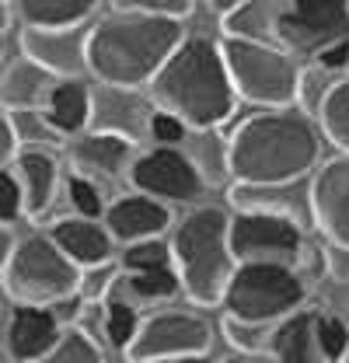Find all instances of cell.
Segmentation results:
<instances>
[{
    "mask_svg": "<svg viewBox=\"0 0 349 363\" xmlns=\"http://www.w3.org/2000/svg\"><path fill=\"white\" fill-rule=\"evenodd\" d=\"M101 220L112 230L116 241L136 245V241H147V238H161L165 227L172 224V210H168L165 199H154L147 192H130V196H119L105 210Z\"/></svg>",
    "mask_w": 349,
    "mask_h": 363,
    "instance_id": "16",
    "label": "cell"
},
{
    "mask_svg": "<svg viewBox=\"0 0 349 363\" xmlns=\"http://www.w3.org/2000/svg\"><path fill=\"white\" fill-rule=\"evenodd\" d=\"M346 4H349V0H346Z\"/></svg>",
    "mask_w": 349,
    "mask_h": 363,
    "instance_id": "43",
    "label": "cell"
},
{
    "mask_svg": "<svg viewBox=\"0 0 349 363\" xmlns=\"http://www.w3.org/2000/svg\"><path fill=\"white\" fill-rule=\"evenodd\" d=\"M28 28H74L94 14L98 0H7Z\"/></svg>",
    "mask_w": 349,
    "mask_h": 363,
    "instance_id": "24",
    "label": "cell"
},
{
    "mask_svg": "<svg viewBox=\"0 0 349 363\" xmlns=\"http://www.w3.org/2000/svg\"><path fill=\"white\" fill-rule=\"evenodd\" d=\"M318 126L339 154H349V77H339L336 88L328 91L318 112Z\"/></svg>",
    "mask_w": 349,
    "mask_h": 363,
    "instance_id": "25",
    "label": "cell"
},
{
    "mask_svg": "<svg viewBox=\"0 0 349 363\" xmlns=\"http://www.w3.org/2000/svg\"><path fill=\"white\" fill-rule=\"evenodd\" d=\"M165 266H174V248L165 245L161 238H147V241L126 245V252H123V269L126 272L165 269Z\"/></svg>",
    "mask_w": 349,
    "mask_h": 363,
    "instance_id": "31",
    "label": "cell"
},
{
    "mask_svg": "<svg viewBox=\"0 0 349 363\" xmlns=\"http://www.w3.org/2000/svg\"><path fill=\"white\" fill-rule=\"evenodd\" d=\"M11 168L18 172V182L25 189V203H28V217H43L45 210L52 206V196H56V185H60V164L56 157L43 150V147H25Z\"/></svg>",
    "mask_w": 349,
    "mask_h": 363,
    "instance_id": "20",
    "label": "cell"
},
{
    "mask_svg": "<svg viewBox=\"0 0 349 363\" xmlns=\"http://www.w3.org/2000/svg\"><path fill=\"white\" fill-rule=\"evenodd\" d=\"M150 98L157 101V108L185 119L189 130H214L231 119L238 88L231 81L223 45L206 35H185V43L150 81Z\"/></svg>",
    "mask_w": 349,
    "mask_h": 363,
    "instance_id": "3",
    "label": "cell"
},
{
    "mask_svg": "<svg viewBox=\"0 0 349 363\" xmlns=\"http://www.w3.org/2000/svg\"><path fill=\"white\" fill-rule=\"evenodd\" d=\"M307 297L304 279L287 262H238L227 283L223 311L241 321H283L301 311Z\"/></svg>",
    "mask_w": 349,
    "mask_h": 363,
    "instance_id": "7",
    "label": "cell"
},
{
    "mask_svg": "<svg viewBox=\"0 0 349 363\" xmlns=\"http://www.w3.org/2000/svg\"><path fill=\"white\" fill-rule=\"evenodd\" d=\"M223 332L231 339V346H238L241 353H262L272 346V332L276 321H241V318H223Z\"/></svg>",
    "mask_w": 349,
    "mask_h": 363,
    "instance_id": "30",
    "label": "cell"
},
{
    "mask_svg": "<svg viewBox=\"0 0 349 363\" xmlns=\"http://www.w3.org/2000/svg\"><path fill=\"white\" fill-rule=\"evenodd\" d=\"M130 185L136 192H147L165 203H196L206 189V179L189 154H182L178 147L154 143L150 150L136 154L130 168Z\"/></svg>",
    "mask_w": 349,
    "mask_h": 363,
    "instance_id": "10",
    "label": "cell"
},
{
    "mask_svg": "<svg viewBox=\"0 0 349 363\" xmlns=\"http://www.w3.org/2000/svg\"><path fill=\"white\" fill-rule=\"evenodd\" d=\"M220 45H223V60L238 88V98L262 108L297 105L304 67H297L290 49H283L279 43H252V39H231V35H223Z\"/></svg>",
    "mask_w": 349,
    "mask_h": 363,
    "instance_id": "6",
    "label": "cell"
},
{
    "mask_svg": "<svg viewBox=\"0 0 349 363\" xmlns=\"http://www.w3.org/2000/svg\"><path fill=\"white\" fill-rule=\"evenodd\" d=\"M172 248L185 297L206 308L220 304L238 269V255L231 248V217L220 206H196L178 224Z\"/></svg>",
    "mask_w": 349,
    "mask_h": 363,
    "instance_id": "4",
    "label": "cell"
},
{
    "mask_svg": "<svg viewBox=\"0 0 349 363\" xmlns=\"http://www.w3.org/2000/svg\"><path fill=\"white\" fill-rule=\"evenodd\" d=\"M52 241L81 266H105V262H112V255H116V238H112V230L105 227V220L98 224V220H91V217H67V220H56L52 224Z\"/></svg>",
    "mask_w": 349,
    "mask_h": 363,
    "instance_id": "18",
    "label": "cell"
},
{
    "mask_svg": "<svg viewBox=\"0 0 349 363\" xmlns=\"http://www.w3.org/2000/svg\"><path fill=\"white\" fill-rule=\"evenodd\" d=\"M321 126L301 108H265L238 123L223 143V168L245 185H290L321 157Z\"/></svg>",
    "mask_w": 349,
    "mask_h": 363,
    "instance_id": "1",
    "label": "cell"
},
{
    "mask_svg": "<svg viewBox=\"0 0 349 363\" xmlns=\"http://www.w3.org/2000/svg\"><path fill=\"white\" fill-rule=\"evenodd\" d=\"M307 210L332 245L349 248V154H336L314 168Z\"/></svg>",
    "mask_w": 349,
    "mask_h": 363,
    "instance_id": "12",
    "label": "cell"
},
{
    "mask_svg": "<svg viewBox=\"0 0 349 363\" xmlns=\"http://www.w3.org/2000/svg\"><path fill=\"white\" fill-rule=\"evenodd\" d=\"M318 339L328 363H343V357L349 353V325L336 315H321L318 318Z\"/></svg>",
    "mask_w": 349,
    "mask_h": 363,
    "instance_id": "34",
    "label": "cell"
},
{
    "mask_svg": "<svg viewBox=\"0 0 349 363\" xmlns=\"http://www.w3.org/2000/svg\"><path fill=\"white\" fill-rule=\"evenodd\" d=\"M314 63H321V67H325V70H332V74L346 70L349 67V35L346 39H339V43H328L318 56H314Z\"/></svg>",
    "mask_w": 349,
    "mask_h": 363,
    "instance_id": "38",
    "label": "cell"
},
{
    "mask_svg": "<svg viewBox=\"0 0 349 363\" xmlns=\"http://www.w3.org/2000/svg\"><path fill=\"white\" fill-rule=\"evenodd\" d=\"M210 342H214V328L203 315H196V311H161V315L147 318L140 325L136 339L126 346L123 357L130 363L199 357V353H210Z\"/></svg>",
    "mask_w": 349,
    "mask_h": 363,
    "instance_id": "8",
    "label": "cell"
},
{
    "mask_svg": "<svg viewBox=\"0 0 349 363\" xmlns=\"http://www.w3.org/2000/svg\"><path fill=\"white\" fill-rule=\"evenodd\" d=\"M67 192H70V203H74V210L81 213V217H91V220H98V217H105V199H101V189H98V182L87 179V175H70L67 182Z\"/></svg>",
    "mask_w": 349,
    "mask_h": 363,
    "instance_id": "33",
    "label": "cell"
},
{
    "mask_svg": "<svg viewBox=\"0 0 349 363\" xmlns=\"http://www.w3.org/2000/svg\"><path fill=\"white\" fill-rule=\"evenodd\" d=\"M116 11H140V14H157V18H185L192 11V0H112Z\"/></svg>",
    "mask_w": 349,
    "mask_h": 363,
    "instance_id": "36",
    "label": "cell"
},
{
    "mask_svg": "<svg viewBox=\"0 0 349 363\" xmlns=\"http://www.w3.org/2000/svg\"><path fill=\"white\" fill-rule=\"evenodd\" d=\"M206 4H210V7L217 11L220 18H223V14H231V11H238V7H241V4H248V0H206Z\"/></svg>",
    "mask_w": 349,
    "mask_h": 363,
    "instance_id": "39",
    "label": "cell"
},
{
    "mask_svg": "<svg viewBox=\"0 0 349 363\" xmlns=\"http://www.w3.org/2000/svg\"><path fill=\"white\" fill-rule=\"evenodd\" d=\"M56 81H60L56 74H49L28 56L4 63V81H0L4 108H43L49 91L56 88Z\"/></svg>",
    "mask_w": 349,
    "mask_h": 363,
    "instance_id": "22",
    "label": "cell"
},
{
    "mask_svg": "<svg viewBox=\"0 0 349 363\" xmlns=\"http://www.w3.org/2000/svg\"><path fill=\"white\" fill-rule=\"evenodd\" d=\"M349 35L346 0H290L279 18V45L301 56H318L328 43Z\"/></svg>",
    "mask_w": 349,
    "mask_h": 363,
    "instance_id": "11",
    "label": "cell"
},
{
    "mask_svg": "<svg viewBox=\"0 0 349 363\" xmlns=\"http://www.w3.org/2000/svg\"><path fill=\"white\" fill-rule=\"evenodd\" d=\"M290 0H248L238 11L223 14V35L231 39H252V43H279V18Z\"/></svg>",
    "mask_w": 349,
    "mask_h": 363,
    "instance_id": "23",
    "label": "cell"
},
{
    "mask_svg": "<svg viewBox=\"0 0 349 363\" xmlns=\"http://www.w3.org/2000/svg\"><path fill=\"white\" fill-rule=\"evenodd\" d=\"M336 81H339V77H336L332 70H325L321 63L304 67V70H301V88H297V108L318 119V112H321L328 91L336 88Z\"/></svg>",
    "mask_w": 349,
    "mask_h": 363,
    "instance_id": "29",
    "label": "cell"
},
{
    "mask_svg": "<svg viewBox=\"0 0 349 363\" xmlns=\"http://www.w3.org/2000/svg\"><path fill=\"white\" fill-rule=\"evenodd\" d=\"M269 353L276 357V363H328L318 339V315L294 311L283 321H276Z\"/></svg>",
    "mask_w": 349,
    "mask_h": 363,
    "instance_id": "21",
    "label": "cell"
},
{
    "mask_svg": "<svg viewBox=\"0 0 349 363\" xmlns=\"http://www.w3.org/2000/svg\"><path fill=\"white\" fill-rule=\"evenodd\" d=\"M49 126L60 136H81L94 116V91L77 77H60L43 105Z\"/></svg>",
    "mask_w": 349,
    "mask_h": 363,
    "instance_id": "19",
    "label": "cell"
},
{
    "mask_svg": "<svg viewBox=\"0 0 349 363\" xmlns=\"http://www.w3.org/2000/svg\"><path fill=\"white\" fill-rule=\"evenodd\" d=\"M220 363H262V360H259V353H241L238 350L234 357H227V360H220Z\"/></svg>",
    "mask_w": 349,
    "mask_h": 363,
    "instance_id": "40",
    "label": "cell"
},
{
    "mask_svg": "<svg viewBox=\"0 0 349 363\" xmlns=\"http://www.w3.org/2000/svg\"><path fill=\"white\" fill-rule=\"evenodd\" d=\"M21 217H28V203H25V189L18 182V172L11 164L0 168V220L4 227L18 224Z\"/></svg>",
    "mask_w": 349,
    "mask_h": 363,
    "instance_id": "32",
    "label": "cell"
},
{
    "mask_svg": "<svg viewBox=\"0 0 349 363\" xmlns=\"http://www.w3.org/2000/svg\"><path fill=\"white\" fill-rule=\"evenodd\" d=\"M231 248L238 262H294L304 248L301 224L287 213L238 210L231 217Z\"/></svg>",
    "mask_w": 349,
    "mask_h": 363,
    "instance_id": "9",
    "label": "cell"
},
{
    "mask_svg": "<svg viewBox=\"0 0 349 363\" xmlns=\"http://www.w3.org/2000/svg\"><path fill=\"white\" fill-rule=\"evenodd\" d=\"M185 43L178 18H157L140 11H109L91 25L87 39V74L98 84L143 88L157 77L178 45Z\"/></svg>",
    "mask_w": 349,
    "mask_h": 363,
    "instance_id": "2",
    "label": "cell"
},
{
    "mask_svg": "<svg viewBox=\"0 0 349 363\" xmlns=\"http://www.w3.org/2000/svg\"><path fill=\"white\" fill-rule=\"evenodd\" d=\"M81 266L52 241V234H28L11 248L4 227V294L18 304L56 308L81 290Z\"/></svg>",
    "mask_w": 349,
    "mask_h": 363,
    "instance_id": "5",
    "label": "cell"
},
{
    "mask_svg": "<svg viewBox=\"0 0 349 363\" xmlns=\"http://www.w3.org/2000/svg\"><path fill=\"white\" fill-rule=\"evenodd\" d=\"M4 4H7V0H4Z\"/></svg>",
    "mask_w": 349,
    "mask_h": 363,
    "instance_id": "42",
    "label": "cell"
},
{
    "mask_svg": "<svg viewBox=\"0 0 349 363\" xmlns=\"http://www.w3.org/2000/svg\"><path fill=\"white\" fill-rule=\"evenodd\" d=\"M101 304H105V339H109V346L126 353V346L136 339L143 321L136 315L133 301H126V297H105Z\"/></svg>",
    "mask_w": 349,
    "mask_h": 363,
    "instance_id": "27",
    "label": "cell"
},
{
    "mask_svg": "<svg viewBox=\"0 0 349 363\" xmlns=\"http://www.w3.org/2000/svg\"><path fill=\"white\" fill-rule=\"evenodd\" d=\"M185 133H189L185 119H178L168 108H157V112H154V119H150V140H154L157 147H178V143L185 140Z\"/></svg>",
    "mask_w": 349,
    "mask_h": 363,
    "instance_id": "37",
    "label": "cell"
},
{
    "mask_svg": "<svg viewBox=\"0 0 349 363\" xmlns=\"http://www.w3.org/2000/svg\"><path fill=\"white\" fill-rule=\"evenodd\" d=\"M91 25L74 28H21V56L35 60L56 77H81L87 70Z\"/></svg>",
    "mask_w": 349,
    "mask_h": 363,
    "instance_id": "13",
    "label": "cell"
},
{
    "mask_svg": "<svg viewBox=\"0 0 349 363\" xmlns=\"http://www.w3.org/2000/svg\"><path fill=\"white\" fill-rule=\"evenodd\" d=\"M133 140L119 133H101V130H87L74 140L70 147V161L77 168V175L87 179H119L130 175L133 168Z\"/></svg>",
    "mask_w": 349,
    "mask_h": 363,
    "instance_id": "17",
    "label": "cell"
},
{
    "mask_svg": "<svg viewBox=\"0 0 349 363\" xmlns=\"http://www.w3.org/2000/svg\"><path fill=\"white\" fill-rule=\"evenodd\" d=\"M157 101L143 98L140 88H116V84H98L94 91V116H91V130L101 133H119L140 143L143 136H150V119Z\"/></svg>",
    "mask_w": 349,
    "mask_h": 363,
    "instance_id": "14",
    "label": "cell"
},
{
    "mask_svg": "<svg viewBox=\"0 0 349 363\" xmlns=\"http://www.w3.org/2000/svg\"><path fill=\"white\" fill-rule=\"evenodd\" d=\"M35 363H105V353H101V346L94 342V335L87 328L67 325L60 332V339L52 342V350Z\"/></svg>",
    "mask_w": 349,
    "mask_h": 363,
    "instance_id": "26",
    "label": "cell"
},
{
    "mask_svg": "<svg viewBox=\"0 0 349 363\" xmlns=\"http://www.w3.org/2000/svg\"><path fill=\"white\" fill-rule=\"evenodd\" d=\"M112 290H116V269H112V262H105V266H87V269L81 272V290H77L81 301H105Z\"/></svg>",
    "mask_w": 349,
    "mask_h": 363,
    "instance_id": "35",
    "label": "cell"
},
{
    "mask_svg": "<svg viewBox=\"0 0 349 363\" xmlns=\"http://www.w3.org/2000/svg\"><path fill=\"white\" fill-rule=\"evenodd\" d=\"M60 332H63V325H60V315H56L52 308H43V304H18V308L7 315L4 353L21 363H35L52 350V342L60 339Z\"/></svg>",
    "mask_w": 349,
    "mask_h": 363,
    "instance_id": "15",
    "label": "cell"
},
{
    "mask_svg": "<svg viewBox=\"0 0 349 363\" xmlns=\"http://www.w3.org/2000/svg\"><path fill=\"white\" fill-rule=\"evenodd\" d=\"M126 286H130V294L136 301H172L174 294L182 290V276H178L174 266L143 269V272H130Z\"/></svg>",
    "mask_w": 349,
    "mask_h": 363,
    "instance_id": "28",
    "label": "cell"
},
{
    "mask_svg": "<svg viewBox=\"0 0 349 363\" xmlns=\"http://www.w3.org/2000/svg\"><path fill=\"white\" fill-rule=\"evenodd\" d=\"M157 363H210V360H206V353H199V357H174V360H157Z\"/></svg>",
    "mask_w": 349,
    "mask_h": 363,
    "instance_id": "41",
    "label": "cell"
}]
</instances>
